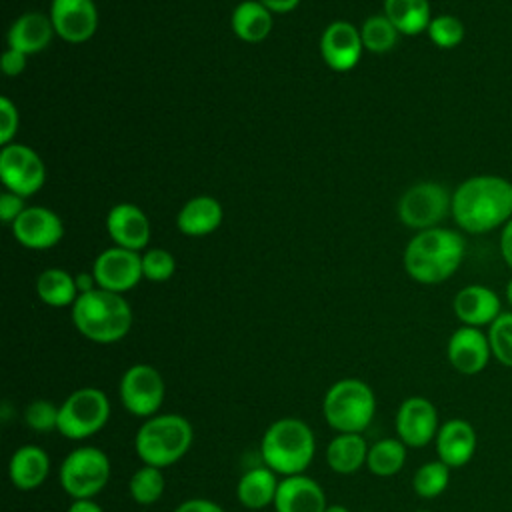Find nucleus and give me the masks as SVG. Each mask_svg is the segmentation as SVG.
I'll return each mask as SVG.
<instances>
[{"label":"nucleus","mask_w":512,"mask_h":512,"mask_svg":"<svg viewBox=\"0 0 512 512\" xmlns=\"http://www.w3.org/2000/svg\"><path fill=\"white\" fill-rule=\"evenodd\" d=\"M488 342L492 358L504 368H512V312H502L488 326Z\"/></svg>","instance_id":"34"},{"label":"nucleus","mask_w":512,"mask_h":512,"mask_svg":"<svg viewBox=\"0 0 512 512\" xmlns=\"http://www.w3.org/2000/svg\"><path fill=\"white\" fill-rule=\"evenodd\" d=\"M110 420V400L104 390L84 386L60 404L58 432L68 440H86L98 434Z\"/></svg>","instance_id":"8"},{"label":"nucleus","mask_w":512,"mask_h":512,"mask_svg":"<svg viewBox=\"0 0 512 512\" xmlns=\"http://www.w3.org/2000/svg\"><path fill=\"white\" fill-rule=\"evenodd\" d=\"M324 512H350L346 506H342V504H332V506H328Z\"/></svg>","instance_id":"45"},{"label":"nucleus","mask_w":512,"mask_h":512,"mask_svg":"<svg viewBox=\"0 0 512 512\" xmlns=\"http://www.w3.org/2000/svg\"><path fill=\"white\" fill-rule=\"evenodd\" d=\"M164 474L162 468L142 464L128 480V492L132 500L140 506H150L158 502L164 494Z\"/></svg>","instance_id":"31"},{"label":"nucleus","mask_w":512,"mask_h":512,"mask_svg":"<svg viewBox=\"0 0 512 512\" xmlns=\"http://www.w3.org/2000/svg\"><path fill=\"white\" fill-rule=\"evenodd\" d=\"M452 308L462 326L484 328L502 314V300L484 284H468L456 292Z\"/></svg>","instance_id":"18"},{"label":"nucleus","mask_w":512,"mask_h":512,"mask_svg":"<svg viewBox=\"0 0 512 512\" xmlns=\"http://www.w3.org/2000/svg\"><path fill=\"white\" fill-rule=\"evenodd\" d=\"M0 178L6 190L26 198L42 188L46 168L42 158L30 146L12 142L0 152Z\"/></svg>","instance_id":"11"},{"label":"nucleus","mask_w":512,"mask_h":512,"mask_svg":"<svg viewBox=\"0 0 512 512\" xmlns=\"http://www.w3.org/2000/svg\"><path fill=\"white\" fill-rule=\"evenodd\" d=\"M106 230L120 248L142 250L150 240V222L146 214L128 202L116 204L106 216Z\"/></svg>","instance_id":"21"},{"label":"nucleus","mask_w":512,"mask_h":512,"mask_svg":"<svg viewBox=\"0 0 512 512\" xmlns=\"http://www.w3.org/2000/svg\"><path fill=\"white\" fill-rule=\"evenodd\" d=\"M112 474L110 458L96 446H80L68 452L58 470L62 490L72 500L94 498L100 494Z\"/></svg>","instance_id":"7"},{"label":"nucleus","mask_w":512,"mask_h":512,"mask_svg":"<svg viewBox=\"0 0 512 512\" xmlns=\"http://www.w3.org/2000/svg\"><path fill=\"white\" fill-rule=\"evenodd\" d=\"M272 506L276 512H324L328 508L322 486L306 474L284 476Z\"/></svg>","instance_id":"20"},{"label":"nucleus","mask_w":512,"mask_h":512,"mask_svg":"<svg viewBox=\"0 0 512 512\" xmlns=\"http://www.w3.org/2000/svg\"><path fill=\"white\" fill-rule=\"evenodd\" d=\"M416 512H430V510H416Z\"/></svg>","instance_id":"47"},{"label":"nucleus","mask_w":512,"mask_h":512,"mask_svg":"<svg viewBox=\"0 0 512 512\" xmlns=\"http://www.w3.org/2000/svg\"><path fill=\"white\" fill-rule=\"evenodd\" d=\"M322 414L332 430L362 434L376 414L374 390L360 378H340L326 390Z\"/></svg>","instance_id":"6"},{"label":"nucleus","mask_w":512,"mask_h":512,"mask_svg":"<svg viewBox=\"0 0 512 512\" xmlns=\"http://www.w3.org/2000/svg\"><path fill=\"white\" fill-rule=\"evenodd\" d=\"M58 416H60V406H56L54 402L44 400V398L32 400L24 408L26 426L38 434L58 430Z\"/></svg>","instance_id":"36"},{"label":"nucleus","mask_w":512,"mask_h":512,"mask_svg":"<svg viewBox=\"0 0 512 512\" xmlns=\"http://www.w3.org/2000/svg\"><path fill=\"white\" fill-rule=\"evenodd\" d=\"M26 68V54L14 48H8L2 54V70L6 76H18Z\"/></svg>","instance_id":"40"},{"label":"nucleus","mask_w":512,"mask_h":512,"mask_svg":"<svg viewBox=\"0 0 512 512\" xmlns=\"http://www.w3.org/2000/svg\"><path fill=\"white\" fill-rule=\"evenodd\" d=\"M68 512H104V510L94 498H82V500H72V504L68 506Z\"/></svg>","instance_id":"44"},{"label":"nucleus","mask_w":512,"mask_h":512,"mask_svg":"<svg viewBox=\"0 0 512 512\" xmlns=\"http://www.w3.org/2000/svg\"><path fill=\"white\" fill-rule=\"evenodd\" d=\"M12 234L26 248L46 250L62 240L64 224L56 212L44 206H32L12 222Z\"/></svg>","instance_id":"16"},{"label":"nucleus","mask_w":512,"mask_h":512,"mask_svg":"<svg viewBox=\"0 0 512 512\" xmlns=\"http://www.w3.org/2000/svg\"><path fill=\"white\" fill-rule=\"evenodd\" d=\"M398 30L396 26L382 14V16H370L368 20H364L362 28H360V38L366 50L376 52V54H384L388 50H392L398 42Z\"/></svg>","instance_id":"33"},{"label":"nucleus","mask_w":512,"mask_h":512,"mask_svg":"<svg viewBox=\"0 0 512 512\" xmlns=\"http://www.w3.org/2000/svg\"><path fill=\"white\" fill-rule=\"evenodd\" d=\"M406 464V444L400 438H382L368 448L366 466L374 476L398 474Z\"/></svg>","instance_id":"30"},{"label":"nucleus","mask_w":512,"mask_h":512,"mask_svg":"<svg viewBox=\"0 0 512 512\" xmlns=\"http://www.w3.org/2000/svg\"><path fill=\"white\" fill-rule=\"evenodd\" d=\"M166 394L162 374L144 362L132 364L120 378L118 396L126 412L136 418L156 416Z\"/></svg>","instance_id":"9"},{"label":"nucleus","mask_w":512,"mask_h":512,"mask_svg":"<svg viewBox=\"0 0 512 512\" xmlns=\"http://www.w3.org/2000/svg\"><path fill=\"white\" fill-rule=\"evenodd\" d=\"M50 20L62 40L82 44L98 28V10L94 0H52Z\"/></svg>","instance_id":"15"},{"label":"nucleus","mask_w":512,"mask_h":512,"mask_svg":"<svg viewBox=\"0 0 512 512\" xmlns=\"http://www.w3.org/2000/svg\"><path fill=\"white\" fill-rule=\"evenodd\" d=\"M260 454L264 466L276 474H304L316 454L314 432L300 418H278L264 430L260 440Z\"/></svg>","instance_id":"4"},{"label":"nucleus","mask_w":512,"mask_h":512,"mask_svg":"<svg viewBox=\"0 0 512 512\" xmlns=\"http://www.w3.org/2000/svg\"><path fill=\"white\" fill-rule=\"evenodd\" d=\"M448 212H452V194L438 182H418L398 202V218L414 230L436 228Z\"/></svg>","instance_id":"10"},{"label":"nucleus","mask_w":512,"mask_h":512,"mask_svg":"<svg viewBox=\"0 0 512 512\" xmlns=\"http://www.w3.org/2000/svg\"><path fill=\"white\" fill-rule=\"evenodd\" d=\"M50 474V456L38 444H24L14 450L8 462V478L18 490H36Z\"/></svg>","instance_id":"22"},{"label":"nucleus","mask_w":512,"mask_h":512,"mask_svg":"<svg viewBox=\"0 0 512 512\" xmlns=\"http://www.w3.org/2000/svg\"><path fill=\"white\" fill-rule=\"evenodd\" d=\"M174 512H224V508L206 498H190L178 504Z\"/></svg>","instance_id":"41"},{"label":"nucleus","mask_w":512,"mask_h":512,"mask_svg":"<svg viewBox=\"0 0 512 512\" xmlns=\"http://www.w3.org/2000/svg\"><path fill=\"white\" fill-rule=\"evenodd\" d=\"M72 324L90 342L114 344L132 328V308L122 294L94 288L72 304Z\"/></svg>","instance_id":"3"},{"label":"nucleus","mask_w":512,"mask_h":512,"mask_svg":"<svg viewBox=\"0 0 512 512\" xmlns=\"http://www.w3.org/2000/svg\"><path fill=\"white\" fill-rule=\"evenodd\" d=\"M280 480L268 466H256L244 472L236 484V498L248 510H262L274 504Z\"/></svg>","instance_id":"25"},{"label":"nucleus","mask_w":512,"mask_h":512,"mask_svg":"<svg viewBox=\"0 0 512 512\" xmlns=\"http://www.w3.org/2000/svg\"><path fill=\"white\" fill-rule=\"evenodd\" d=\"M368 448L362 434L338 432L326 446V464L336 474H354L366 466Z\"/></svg>","instance_id":"26"},{"label":"nucleus","mask_w":512,"mask_h":512,"mask_svg":"<svg viewBox=\"0 0 512 512\" xmlns=\"http://www.w3.org/2000/svg\"><path fill=\"white\" fill-rule=\"evenodd\" d=\"M224 212L216 198L194 196L190 198L176 216V224L186 236H206L212 234L222 224Z\"/></svg>","instance_id":"24"},{"label":"nucleus","mask_w":512,"mask_h":512,"mask_svg":"<svg viewBox=\"0 0 512 512\" xmlns=\"http://www.w3.org/2000/svg\"><path fill=\"white\" fill-rule=\"evenodd\" d=\"M176 272L174 256L164 248H150L142 256V274L150 282H166Z\"/></svg>","instance_id":"37"},{"label":"nucleus","mask_w":512,"mask_h":512,"mask_svg":"<svg viewBox=\"0 0 512 512\" xmlns=\"http://www.w3.org/2000/svg\"><path fill=\"white\" fill-rule=\"evenodd\" d=\"M506 300H508V304H510V308H512V278H510L508 284H506Z\"/></svg>","instance_id":"46"},{"label":"nucleus","mask_w":512,"mask_h":512,"mask_svg":"<svg viewBox=\"0 0 512 512\" xmlns=\"http://www.w3.org/2000/svg\"><path fill=\"white\" fill-rule=\"evenodd\" d=\"M92 274L98 288L124 294L142 280V256L128 248H108L94 260Z\"/></svg>","instance_id":"13"},{"label":"nucleus","mask_w":512,"mask_h":512,"mask_svg":"<svg viewBox=\"0 0 512 512\" xmlns=\"http://www.w3.org/2000/svg\"><path fill=\"white\" fill-rule=\"evenodd\" d=\"M36 294L44 304H48L52 308L72 306L76 302V298L80 296L76 278H72L62 268L44 270L36 280Z\"/></svg>","instance_id":"29"},{"label":"nucleus","mask_w":512,"mask_h":512,"mask_svg":"<svg viewBox=\"0 0 512 512\" xmlns=\"http://www.w3.org/2000/svg\"><path fill=\"white\" fill-rule=\"evenodd\" d=\"M446 358L458 374L476 376L484 372L492 358L488 334H484L482 328L472 326L456 328L448 338Z\"/></svg>","instance_id":"14"},{"label":"nucleus","mask_w":512,"mask_h":512,"mask_svg":"<svg viewBox=\"0 0 512 512\" xmlns=\"http://www.w3.org/2000/svg\"><path fill=\"white\" fill-rule=\"evenodd\" d=\"M450 466H446L442 460H430L424 462L412 478V488L414 492L424 498L432 500L438 498L450 484Z\"/></svg>","instance_id":"32"},{"label":"nucleus","mask_w":512,"mask_h":512,"mask_svg":"<svg viewBox=\"0 0 512 512\" xmlns=\"http://www.w3.org/2000/svg\"><path fill=\"white\" fill-rule=\"evenodd\" d=\"M260 4H264L272 14H286L292 12L300 0H258Z\"/></svg>","instance_id":"43"},{"label":"nucleus","mask_w":512,"mask_h":512,"mask_svg":"<svg viewBox=\"0 0 512 512\" xmlns=\"http://www.w3.org/2000/svg\"><path fill=\"white\" fill-rule=\"evenodd\" d=\"M394 428L396 438H400L406 448H424L434 442L438 434V410L424 396H408L398 406Z\"/></svg>","instance_id":"12"},{"label":"nucleus","mask_w":512,"mask_h":512,"mask_svg":"<svg viewBox=\"0 0 512 512\" xmlns=\"http://www.w3.org/2000/svg\"><path fill=\"white\" fill-rule=\"evenodd\" d=\"M0 118V144L6 146L18 130V110L6 96L0 98Z\"/></svg>","instance_id":"38"},{"label":"nucleus","mask_w":512,"mask_h":512,"mask_svg":"<svg viewBox=\"0 0 512 512\" xmlns=\"http://www.w3.org/2000/svg\"><path fill=\"white\" fill-rule=\"evenodd\" d=\"M272 24V12L258 0L240 2L232 12V30L240 40L248 44L266 40L272 32Z\"/></svg>","instance_id":"27"},{"label":"nucleus","mask_w":512,"mask_h":512,"mask_svg":"<svg viewBox=\"0 0 512 512\" xmlns=\"http://www.w3.org/2000/svg\"><path fill=\"white\" fill-rule=\"evenodd\" d=\"M24 198L6 190L2 196H0V218L2 222L6 224H12L22 212H24Z\"/></svg>","instance_id":"39"},{"label":"nucleus","mask_w":512,"mask_h":512,"mask_svg":"<svg viewBox=\"0 0 512 512\" xmlns=\"http://www.w3.org/2000/svg\"><path fill=\"white\" fill-rule=\"evenodd\" d=\"M384 16L406 36L428 30L432 20L428 0H384Z\"/></svg>","instance_id":"28"},{"label":"nucleus","mask_w":512,"mask_h":512,"mask_svg":"<svg viewBox=\"0 0 512 512\" xmlns=\"http://www.w3.org/2000/svg\"><path fill=\"white\" fill-rule=\"evenodd\" d=\"M426 32H428L432 44H436L438 48H444V50H450V48H456L458 44H462L464 34H466L462 20L452 14L434 16L430 20Z\"/></svg>","instance_id":"35"},{"label":"nucleus","mask_w":512,"mask_h":512,"mask_svg":"<svg viewBox=\"0 0 512 512\" xmlns=\"http://www.w3.org/2000/svg\"><path fill=\"white\" fill-rule=\"evenodd\" d=\"M362 48L364 44L360 38V30L346 20H336L328 24L320 38L322 58L336 72L352 70L360 60Z\"/></svg>","instance_id":"17"},{"label":"nucleus","mask_w":512,"mask_h":512,"mask_svg":"<svg viewBox=\"0 0 512 512\" xmlns=\"http://www.w3.org/2000/svg\"><path fill=\"white\" fill-rule=\"evenodd\" d=\"M500 254H502L504 262L508 264V268L512 270V218L502 226V232H500Z\"/></svg>","instance_id":"42"},{"label":"nucleus","mask_w":512,"mask_h":512,"mask_svg":"<svg viewBox=\"0 0 512 512\" xmlns=\"http://www.w3.org/2000/svg\"><path fill=\"white\" fill-rule=\"evenodd\" d=\"M194 442V428L182 414L146 418L134 436V450L142 464L168 468L182 460Z\"/></svg>","instance_id":"5"},{"label":"nucleus","mask_w":512,"mask_h":512,"mask_svg":"<svg viewBox=\"0 0 512 512\" xmlns=\"http://www.w3.org/2000/svg\"><path fill=\"white\" fill-rule=\"evenodd\" d=\"M52 20L40 12L22 14L8 30V48L20 50L26 56L44 50L54 36Z\"/></svg>","instance_id":"23"},{"label":"nucleus","mask_w":512,"mask_h":512,"mask_svg":"<svg viewBox=\"0 0 512 512\" xmlns=\"http://www.w3.org/2000/svg\"><path fill=\"white\" fill-rule=\"evenodd\" d=\"M466 242L450 228L420 230L404 250V268L420 284H440L462 264Z\"/></svg>","instance_id":"2"},{"label":"nucleus","mask_w":512,"mask_h":512,"mask_svg":"<svg viewBox=\"0 0 512 512\" xmlns=\"http://www.w3.org/2000/svg\"><path fill=\"white\" fill-rule=\"evenodd\" d=\"M434 446L438 460H442L450 468H462L476 454V430L464 418H450L444 424H440L438 434L434 438Z\"/></svg>","instance_id":"19"},{"label":"nucleus","mask_w":512,"mask_h":512,"mask_svg":"<svg viewBox=\"0 0 512 512\" xmlns=\"http://www.w3.org/2000/svg\"><path fill=\"white\" fill-rule=\"evenodd\" d=\"M452 216L470 234H486L512 218V182L496 174L466 178L452 194Z\"/></svg>","instance_id":"1"}]
</instances>
